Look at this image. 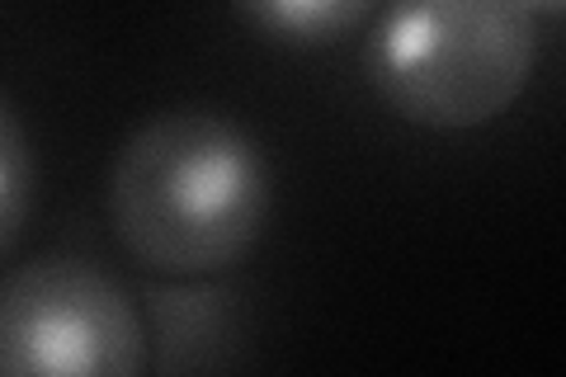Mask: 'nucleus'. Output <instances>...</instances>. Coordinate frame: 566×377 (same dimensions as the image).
<instances>
[{
  "label": "nucleus",
  "instance_id": "nucleus-1",
  "mask_svg": "<svg viewBox=\"0 0 566 377\" xmlns=\"http://www.w3.org/2000/svg\"><path fill=\"white\" fill-rule=\"evenodd\" d=\"M104 208L137 264L170 279L222 274L270 227V156L232 114L175 104L123 137Z\"/></svg>",
  "mask_w": 566,
  "mask_h": 377
},
{
  "label": "nucleus",
  "instance_id": "nucleus-2",
  "mask_svg": "<svg viewBox=\"0 0 566 377\" xmlns=\"http://www.w3.org/2000/svg\"><path fill=\"white\" fill-rule=\"evenodd\" d=\"M364 81L401 123L486 128L538 66V14L524 0H382Z\"/></svg>",
  "mask_w": 566,
  "mask_h": 377
},
{
  "label": "nucleus",
  "instance_id": "nucleus-3",
  "mask_svg": "<svg viewBox=\"0 0 566 377\" xmlns=\"http://www.w3.org/2000/svg\"><path fill=\"white\" fill-rule=\"evenodd\" d=\"M151 368L133 297L76 255L0 279V377H137Z\"/></svg>",
  "mask_w": 566,
  "mask_h": 377
},
{
  "label": "nucleus",
  "instance_id": "nucleus-4",
  "mask_svg": "<svg viewBox=\"0 0 566 377\" xmlns=\"http://www.w3.org/2000/svg\"><path fill=\"white\" fill-rule=\"evenodd\" d=\"M147 349L156 373H227L241 364L245 307L241 293L227 283H156L147 293Z\"/></svg>",
  "mask_w": 566,
  "mask_h": 377
},
{
  "label": "nucleus",
  "instance_id": "nucleus-5",
  "mask_svg": "<svg viewBox=\"0 0 566 377\" xmlns=\"http://www.w3.org/2000/svg\"><path fill=\"white\" fill-rule=\"evenodd\" d=\"M382 0H232L260 39L279 48H331L364 29Z\"/></svg>",
  "mask_w": 566,
  "mask_h": 377
},
{
  "label": "nucleus",
  "instance_id": "nucleus-6",
  "mask_svg": "<svg viewBox=\"0 0 566 377\" xmlns=\"http://www.w3.org/2000/svg\"><path fill=\"white\" fill-rule=\"evenodd\" d=\"M33 189H39V160L20 109L0 95V255H10L24 237V222L33 212Z\"/></svg>",
  "mask_w": 566,
  "mask_h": 377
},
{
  "label": "nucleus",
  "instance_id": "nucleus-7",
  "mask_svg": "<svg viewBox=\"0 0 566 377\" xmlns=\"http://www.w3.org/2000/svg\"><path fill=\"white\" fill-rule=\"evenodd\" d=\"M534 14H562V0H524Z\"/></svg>",
  "mask_w": 566,
  "mask_h": 377
}]
</instances>
